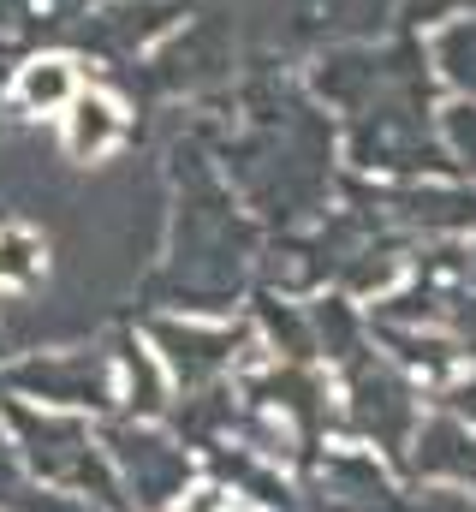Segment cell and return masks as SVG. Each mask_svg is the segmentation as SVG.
<instances>
[{
    "mask_svg": "<svg viewBox=\"0 0 476 512\" xmlns=\"http://www.w3.org/2000/svg\"><path fill=\"white\" fill-rule=\"evenodd\" d=\"M72 96H78V66H72L66 54H42V60H30V66L18 72V102L36 108V114H54V108H66Z\"/></svg>",
    "mask_w": 476,
    "mask_h": 512,
    "instance_id": "2",
    "label": "cell"
},
{
    "mask_svg": "<svg viewBox=\"0 0 476 512\" xmlns=\"http://www.w3.org/2000/svg\"><path fill=\"white\" fill-rule=\"evenodd\" d=\"M119 137H125V114H119L114 96L78 90V96L66 102V149H72L78 161H102Z\"/></svg>",
    "mask_w": 476,
    "mask_h": 512,
    "instance_id": "1",
    "label": "cell"
},
{
    "mask_svg": "<svg viewBox=\"0 0 476 512\" xmlns=\"http://www.w3.org/2000/svg\"><path fill=\"white\" fill-rule=\"evenodd\" d=\"M42 268V245L30 233H6L0 239V280H30Z\"/></svg>",
    "mask_w": 476,
    "mask_h": 512,
    "instance_id": "3",
    "label": "cell"
}]
</instances>
